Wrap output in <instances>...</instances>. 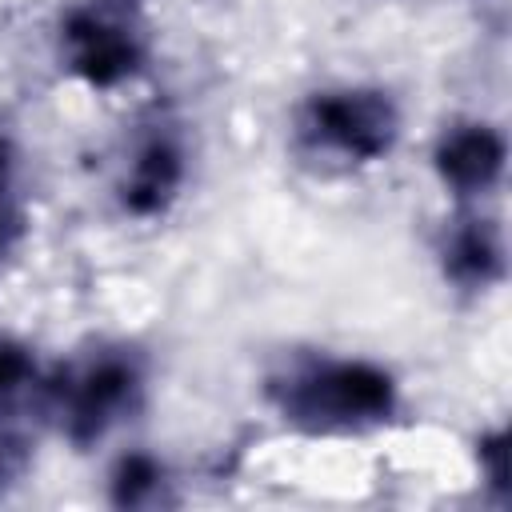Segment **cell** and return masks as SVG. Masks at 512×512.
I'll return each instance as SVG.
<instances>
[{"instance_id":"6da1fadb","label":"cell","mask_w":512,"mask_h":512,"mask_svg":"<svg viewBox=\"0 0 512 512\" xmlns=\"http://www.w3.org/2000/svg\"><path fill=\"white\" fill-rule=\"evenodd\" d=\"M260 392L288 428L308 436L372 432L392 424L400 412L396 376L364 356L292 352L268 368Z\"/></svg>"},{"instance_id":"7a4b0ae2","label":"cell","mask_w":512,"mask_h":512,"mask_svg":"<svg viewBox=\"0 0 512 512\" xmlns=\"http://www.w3.org/2000/svg\"><path fill=\"white\" fill-rule=\"evenodd\" d=\"M40 404L56 432L88 452L140 416L148 400V356L132 344H96L40 376Z\"/></svg>"},{"instance_id":"3957f363","label":"cell","mask_w":512,"mask_h":512,"mask_svg":"<svg viewBox=\"0 0 512 512\" xmlns=\"http://www.w3.org/2000/svg\"><path fill=\"white\" fill-rule=\"evenodd\" d=\"M404 132L400 104L376 84L308 92L292 112V148L316 168H368L396 152Z\"/></svg>"},{"instance_id":"277c9868","label":"cell","mask_w":512,"mask_h":512,"mask_svg":"<svg viewBox=\"0 0 512 512\" xmlns=\"http://www.w3.org/2000/svg\"><path fill=\"white\" fill-rule=\"evenodd\" d=\"M60 60L88 88H120L148 60V36L124 0H84L60 16Z\"/></svg>"},{"instance_id":"5b68a950","label":"cell","mask_w":512,"mask_h":512,"mask_svg":"<svg viewBox=\"0 0 512 512\" xmlns=\"http://www.w3.org/2000/svg\"><path fill=\"white\" fill-rule=\"evenodd\" d=\"M188 144L184 132L168 120L156 116L144 124V132L132 140L120 180H116V204L132 220H160L172 212L188 184Z\"/></svg>"},{"instance_id":"8992f818","label":"cell","mask_w":512,"mask_h":512,"mask_svg":"<svg viewBox=\"0 0 512 512\" xmlns=\"http://www.w3.org/2000/svg\"><path fill=\"white\" fill-rule=\"evenodd\" d=\"M432 172L460 204H476L504 184L508 136L496 124L476 120V116L452 120L440 128L432 144Z\"/></svg>"},{"instance_id":"52a82bcc","label":"cell","mask_w":512,"mask_h":512,"mask_svg":"<svg viewBox=\"0 0 512 512\" xmlns=\"http://www.w3.org/2000/svg\"><path fill=\"white\" fill-rule=\"evenodd\" d=\"M436 260H440V276L456 292H468V296L492 292L508 276L504 228L492 216H484L476 204H460V212L440 228Z\"/></svg>"},{"instance_id":"ba28073f","label":"cell","mask_w":512,"mask_h":512,"mask_svg":"<svg viewBox=\"0 0 512 512\" xmlns=\"http://www.w3.org/2000/svg\"><path fill=\"white\" fill-rule=\"evenodd\" d=\"M176 480L168 476V464L148 452V448H128L112 460L108 468V504L112 508H132V512H152L176 504Z\"/></svg>"},{"instance_id":"9c48e42d","label":"cell","mask_w":512,"mask_h":512,"mask_svg":"<svg viewBox=\"0 0 512 512\" xmlns=\"http://www.w3.org/2000/svg\"><path fill=\"white\" fill-rule=\"evenodd\" d=\"M28 192H24V164L20 148L8 132H0V268L20 252L28 240Z\"/></svg>"},{"instance_id":"30bf717a","label":"cell","mask_w":512,"mask_h":512,"mask_svg":"<svg viewBox=\"0 0 512 512\" xmlns=\"http://www.w3.org/2000/svg\"><path fill=\"white\" fill-rule=\"evenodd\" d=\"M40 376L44 372L36 352L16 336H0V408L20 400L24 392H40Z\"/></svg>"},{"instance_id":"8fae6325","label":"cell","mask_w":512,"mask_h":512,"mask_svg":"<svg viewBox=\"0 0 512 512\" xmlns=\"http://www.w3.org/2000/svg\"><path fill=\"white\" fill-rule=\"evenodd\" d=\"M476 464H480V480L504 500L508 492V432L492 428L488 436L476 440Z\"/></svg>"},{"instance_id":"7c38bea8","label":"cell","mask_w":512,"mask_h":512,"mask_svg":"<svg viewBox=\"0 0 512 512\" xmlns=\"http://www.w3.org/2000/svg\"><path fill=\"white\" fill-rule=\"evenodd\" d=\"M32 464V444L28 436H20L12 424H0V500L24 480Z\"/></svg>"},{"instance_id":"4fadbf2b","label":"cell","mask_w":512,"mask_h":512,"mask_svg":"<svg viewBox=\"0 0 512 512\" xmlns=\"http://www.w3.org/2000/svg\"><path fill=\"white\" fill-rule=\"evenodd\" d=\"M124 4H136V0H124Z\"/></svg>"}]
</instances>
